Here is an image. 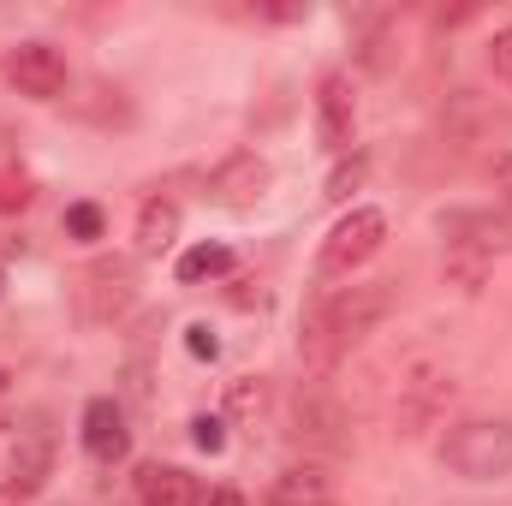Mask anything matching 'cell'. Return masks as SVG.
<instances>
[{"label":"cell","instance_id":"cell-22","mask_svg":"<svg viewBox=\"0 0 512 506\" xmlns=\"http://www.w3.org/2000/svg\"><path fill=\"white\" fill-rule=\"evenodd\" d=\"M191 441H197L203 453H221V447H227V429H221V417H197V423H191Z\"/></svg>","mask_w":512,"mask_h":506},{"label":"cell","instance_id":"cell-21","mask_svg":"<svg viewBox=\"0 0 512 506\" xmlns=\"http://www.w3.org/2000/svg\"><path fill=\"white\" fill-rule=\"evenodd\" d=\"M489 72H495L501 84H512V24H501V30L489 36Z\"/></svg>","mask_w":512,"mask_h":506},{"label":"cell","instance_id":"cell-2","mask_svg":"<svg viewBox=\"0 0 512 506\" xmlns=\"http://www.w3.org/2000/svg\"><path fill=\"white\" fill-rule=\"evenodd\" d=\"M441 465L465 483H501L512 477V423L507 417H471L441 435Z\"/></svg>","mask_w":512,"mask_h":506},{"label":"cell","instance_id":"cell-27","mask_svg":"<svg viewBox=\"0 0 512 506\" xmlns=\"http://www.w3.org/2000/svg\"><path fill=\"white\" fill-rule=\"evenodd\" d=\"M0 393H6V370H0Z\"/></svg>","mask_w":512,"mask_h":506},{"label":"cell","instance_id":"cell-8","mask_svg":"<svg viewBox=\"0 0 512 506\" xmlns=\"http://www.w3.org/2000/svg\"><path fill=\"white\" fill-rule=\"evenodd\" d=\"M6 78H12V90L18 96H30V102H54L60 90H66V54L54 48V42H18L12 48V60H6Z\"/></svg>","mask_w":512,"mask_h":506},{"label":"cell","instance_id":"cell-26","mask_svg":"<svg viewBox=\"0 0 512 506\" xmlns=\"http://www.w3.org/2000/svg\"><path fill=\"white\" fill-rule=\"evenodd\" d=\"M203 506H251V501H245L239 489H215V495H209V501H203Z\"/></svg>","mask_w":512,"mask_h":506},{"label":"cell","instance_id":"cell-1","mask_svg":"<svg viewBox=\"0 0 512 506\" xmlns=\"http://www.w3.org/2000/svg\"><path fill=\"white\" fill-rule=\"evenodd\" d=\"M393 310V280H370V286H340V292H322L304 322H298V358L310 376H334L346 364V352L358 340H370Z\"/></svg>","mask_w":512,"mask_h":506},{"label":"cell","instance_id":"cell-6","mask_svg":"<svg viewBox=\"0 0 512 506\" xmlns=\"http://www.w3.org/2000/svg\"><path fill=\"white\" fill-rule=\"evenodd\" d=\"M126 304H131V262L102 256L78 274V316L90 328H108L114 316H126Z\"/></svg>","mask_w":512,"mask_h":506},{"label":"cell","instance_id":"cell-16","mask_svg":"<svg viewBox=\"0 0 512 506\" xmlns=\"http://www.w3.org/2000/svg\"><path fill=\"white\" fill-rule=\"evenodd\" d=\"M441 274H447V286H459V292H483L489 274H495V256H483L477 245H447V251H441Z\"/></svg>","mask_w":512,"mask_h":506},{"label":"cell","instance_id":"cell-11","mask_svg":"<svg viewBox=\"0 0 512 506\" xmlns=\"http://www.w3.org/2000/svg\"><path fill=\"white\" fill-rule=\"evenodd\" d=\"M441 233H447V245H477L483 256L512 251V221L495 209H453V215H441Z\"/></svg>","mask_w":512,"mask_h":506},{"label":"cell","instance_id":"cell-13","mask_svg":"<svg viewBox=\"0 0 512 506\" xmlns=\"http://www.w3.org/2000/svg\"><path fill=\"white\" fill-rule=\"evenodd\" d=\"M137 501L143 506H203V483L179 465H143L137 471Z\"/></svg>","mask_w":512,"mask_h":506},{"label":"cell","instance_id":"cell-19","mask_svg":"<svg viewBox=\"0 0 512 506\" xmlns=\"http://www.w3.org/2000/svg\"><path fill=\"white\" fill-rule=\"evenodd\" d=\"M66 233L72 239H102V209L96 203H72L66 209Z\"/></svg>","mask_w":512,"mask_h":506},{"label":"cell","instance_id":"cell-10","mask_svg":"<svg viewBox=\"0 0 512 506\" xmlns=\"http://www.w3.org/2000/svg\"><path fill=\"white\" fill-rule=\"evenodd\" d=\"M268 161L256 155V149H239V155H227L215 173H209V191H215V203H227V209H251L256 197L268 191Z\"/></svg>","mask_w":512,"mask_h":506},{"label":"cell","instance_id":"cell-20","mask_svg":"<svg viewBox=\"0 0 512 506\" xmlns=\"http://www.w3.org/2000/svg\"><path fill=\"white\" fill-rule=\"evenodd\" d=\"M24 203H30V179L12 173V167H0V215H18Z\"/></svg>","mask_w":512,"mask_h":506},{"label":"cell","instance_id":"cell-18","mask_svg":"<svg viewBox=\"0 0 512 506\" xmlns=\"http://www.w3.org/2000/svg\"><path fill=\"white\" fill-rule=\"evenodd\" d=\"M227 405H233L239 417H262V411H268V381L262 376H239L233 387H227Z\"/></svg>","mask_w":512,"mask_h":506},{"label":"cell","instance_id":"cell-23","mask_svg":"<svg viewBox=\"0 0 512 506\" xmlns=\"http://www.w3.org/2000/svg\"><path fill=\"white\" fill-rule=\"evenodd\" d=\"M358 179H364V161L352 155V167H334V179H328V197L340 203V197H352L358 191Z\"/></svg>","mask_w":512,"mask_h":506},{"label":"cell","instance_id":"cell-3","mask_svg":"<svg viewBox=\"0 0 512 506\" xmlns=\"http://www.w3.org/2000/svg\"><path fill=\"white\" fill-rule=\"evenodd\" d=\"M286 435L298 447H316V453H352V417H346L340 393L322 376L292 387V399H286Z\"/></svg>","mask_w":512,"mask_h":506},{"label":"cell","instance_id":"cell-17","mask_svg":"<svg viewBox=\"0 0 512 506\" xmlns=\"http://www.w3.org/2000/svg\"><path fill=\"white\" fill-rule=\"evenodd\" d=\"M221 274H233L227 245H197V251L179 256V286H203V280H221Z\"/></svg>","mask_w":512,"mask_h":506},{"label":"cell","instance_id":"cell-9","mask_svg":"<svg viewBox=\"0 0 512 506\" xmlns=\"http://www.w3.org/2000/svg\"><path fill=\"white\" fill-rule=\"evenodd\" d=\"M316 131L328 149H352V131H358V90H352V72H328L316 84Z\"/></svg>","mask_w":512,"mask_h":506},{"label":"cell","instance_id":"cell-25","mask_svg":"<svg viewBox=\"0 0 512 506\" xmlns=\"http://www.w3.org/2000/svg\"><path fill=\"white\" fill-rule=\"evenodd\" d=\"M495 191L512 203V155H495Z\"/></svg>","mask_w":512,"mask_h":506},{"label":"cell","instance_id":"cell-12","mask_svg":"<svg viewBox=\"0 0 512 506\" xmlns=\"http://www.w3.org/2000/svg\"><path fill=\"white\" fill-rule=\"evenodd\" d=\"M84 453L102 459V465H114V459H126L131 453L126 411H120L114 399H90V405H84Z\"/></svg>","mask_w":512,"mask_h":506},{"label":"cell","instance_id":"cell-14","mask_svg":"<svg viewBox=\"0 0 512 506\" xmlns=\"http://www.w3.org/2000/svg\"><path fill=\"white\" fill-rule=\"evenodd\" d=\"M268 506H334V477L322 465H286L268 483Z\"/></svg>","mask_w":512,"mask_h":506},{"label":"cell","instance_id":"cell-7","mask_svg":"<svg viewBox=\"0 0 512 506\" xmlns=\"http://www.w3.org/2000/svg\"><path fill=\"white\" fill-rule=\"evenodd\" d=\"M54 477V429H48V411H30L24 417V429L12 435V495L18 501H30V495H42V483Z\"/></svg>","mask_w":512,"mask_h":506},{"label":"cell","instance_id":"cell-4","mask_svg":"<svg viewBox=\"0 0 512 506\" xmlns=\"http://www.w3.org/2000/svg\"><path fill=\"white\" fill-rule=\"evenodd\" d=\"M453 393H459V381H453L447 364H429V358L405 364L399 399H393V423H399V435H423V429H435V423L447 417Z\"/></svg>","mask_w":512,"mask_h":506},{"label":"cell","instance_id":"cell-15","mask_svg":"<svg viewBox=\"0 0 512 506\" xmlns=\"http://www.w3.org/2000/svg\"><path fill=\"white\" fill-rule=\"evenodd\" d=\"M173 233H179V203H173V197H149V203L137 209V251L143 256L167 251Z\"/></svg>","mask_w":512,"mask_h":506},{"label":"cell","instance_id":"cell-5","mask_svg":"<svg viewBox=\"0 0 512 506\" xmlns=\"http://www.w3.org/2000/svg\"><path fill=\"white\" fill-rule=\"evenodd\" d=\"M382 245H387V215L382 209H346V215L328 227V239H322V251H316V268H322V280H340V274L364 268Z\"/></svg>","mask_w":512,"mask_h":506},{"label":"cell","instance_id":"cell-24","mask_svg":"<svg viewBox=\"0 0 512 506\" xmlns=\"http://www.w3.org/2000/svg\"><path fill=\"white\" fill-rule=\"evenodd\" d=\"M185 346H191V358H215V352H221L209 328H191V340H185Z\"/></svg>","mask_w":512,"mask_h":506}]
</instances>
